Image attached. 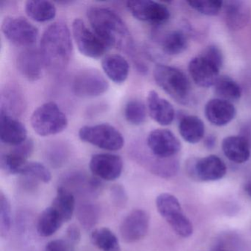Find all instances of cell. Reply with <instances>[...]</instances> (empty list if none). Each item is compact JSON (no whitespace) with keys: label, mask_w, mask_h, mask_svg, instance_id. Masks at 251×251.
I'll return each mask as SVG.
<instances>
[{"label":"cell","mask_w":251,"mask_h":251,"mask_svg":"<svg viewBox=\"0 0 251 251\" xmlns=\"http://www.w3.org/2000/svg\"><path fill=\"white\" fill-rule=\"evenodd\" d=\"M127 8L136 20L154 25H163L170 18V10L161 2L152 0L127 2Z\"/></svg>","instance_id":"obj_11"},{"label":"cell","mask_w":251,"mask_h":251,"mask_svg":"<svg viewBox=\"0 0 251 251\" xmlns=\"http://www.w3.org/2000/svg\"><path fill=\"white\" fill-rule=\"evenodd\" d=\"M100 211L96 204L86 202L77 208V217L79 223L85 229L92 228L99 221Z\"/></svg>","instance_id":"obj_32"},{"label":"cell","mask_w":251,"mask_h":251,"mask_svg":"<svg viewBox=\"0 0 251 251\" xmlns=\"http://www.w3.org/2000/svg\"><path fill=\"white\" fill-rule=\"evenodd\" d=\"M87 17L93 31L108 48H115L126 52L133 50V42L128 28L121 17L104 7L89 8Z\"/></svg>","instance_id":"obj_1"},{"label":"cell","mask_w":251,"mask_h":251,"mask_svg":"<svg viewBox=\"0 0 251 251\" xmlns=\"http://www.w3.org/2000/svg\"><path fill=\"white\" fill-rule=\"evenodd\" d=\"M188 175L197 181L211 182L220 180L226 176L227 167L217 155L192 158L186 165Z\"/></svg>","instance_id":"obj_7"},{"label":"cell","mask_w":251,"mask_h":251,"mask_svg":"<svg viewBox=\"0 0 251 251\" xmlns=\"http://www.w3.org/2000/svg\"><path fill=\"white\" fill-rule=\"evenodd\" d=\"M149 226L148 213L144 210L135 209L123 220L120 226V233L126 242L133 243L146 236Z\"/></svg>","instance_id":"obj_13"},{"label":"cell","mask_w":251,"mask_h":251,"mask_svg":"<svg viewBox=\"0 0 251 251\" xmlns=\"http://www.w3.org/2000/svg\"><path fill=\"white\" fill-rule=\"evenodd\" d=\"M102 68L107 77L117 84L125 83L130 72L127 60L118 54L105 57L102 61Z\"/></svg>","instance_id":"obj_22"},{"label":"cell","mask_w":251,"mask_h":251,"mask_svg":"<svg viewBox=\"0 0 251 251\" xmlns=\"http://www.w3.org/2000/svg\"><path fill=\"white\" fill-rule=\"evenodd\" d=\"M24 100L20 92L14 89H7L1 97L0 112L8 115H18L23 111Z\"/></svg>","instance_id":"obj_31"},{"label":"cell","mask_w":251,"mask_h":251,"mask_svg":"<svg viewBox=\"0 0 251 251\" xmlns=\"http://www.w3.org/2000/svg\"><path fill=\"white\" fill-rule=\"evenodd\" d=\"M245 190L251 198V180L245 183Z\"/></svg>","instance_id":"obj_42"},{"label":"cell","mask_w":251,"mask_h":251,"mask_svg":"<svg viewBox=\"0 0 251 251\" xmlns=\"http://www.w3.org/2000/svg\"><path fill=\"white\" fill-rule=\"evenodd\" d=\"M67 237L73 243H77L81 238L80 230L76 225H71L69 226L67 230Z\"/></svg>","instance_id":"obj_39"},{"label":"cell","mask_w":251,"mask_h":251,"mask_svg":"<svg viewBox=\"0 0 251 251\" xmlns=\"http://www.w3.org/2000/svg\"><path fill=\"white\" fill-rule=\"evenodd\" d=\"M73 49L71 33L65 23L56 22L47 27L39 49L45 67L54 72L64 70L70 63Z\"/></svg>","instance_id":"obj_2"},{"label":"cell","mask_w":251,"mask_h":251,"mask_svg":"<svg viewBox=\"0 0 251 251\" xmlns=\"http://www.w3.org/2000/svg\"><path fill=\"white\" fill-rule=\"evenodd\" d=\"M157 209L161 217L179 236L189 237L193 233V226L183 212L178 200L169 193H162L156 198Z\"/></svg>","instance_id":"obj_5"},{"label":"cell","mask_w":251,"mask_h":251,"mask_svg":"<svg viewBox=\"0 0 251 251\" xmlns=\"http://www.w3.org/2000/svg\"><path fill=\"white\" fill-rule=\"evenodd\" d=\"M30 123L38 135L48 136L64 131L68 126V120L55 102H48L33 111Z\"/></svg>","instance_id":"obj_4"},{"label":"cell","mask_w":251,"mask_h":251,"mask_svg":"<svg viewBox=\"0 0 251 251\" xmlns=\"http://www.w3.org/2000/svg\"><path fill=\"white\" fill-rule=\"evenodd\" d=\"M89 167L95 176L103 180L111 181L121 176L123 161L121 157L114 154H96L91 158Z\"/></svg>","instance_id":"obj_14"},{"label":"cell","mask_w":251,"mask_h":251,"mask_svg":"<svg viewBox=\"0 0 251 251\" xmlns=\"http://www.w3.org/2000/svg\"><path fill=\"white\" fill-rule=\"evenodd\" d=\"M64 223V219L52 206L48 207L42 211L37 223L38 233L43 237L52 236L59 230Z\"/></svg>","instance_id":"obj_25"},{"label":"cell","mask_w":251,"mask_h":251,"mask_svg":"<svg viewBox=\"0 0 251 251\" xmlns=\"http://www.w3.org/2000/svg\"><path fill=\"white\" fill-rule=\"evenodd\" d=\"M78 136L83 142L105 151H119L125 144L120 130L109 124L83 126L79 130Z\"/></svg>","instance_id":"obj_6"},{"label":"cell","mask_w":251,"mask_h":251,"mask_svg":"<svg viewBox=\"0 0 251 251\" xmlns=\"http://www.w3.org/2000/svg\"><path fill=\"white\" fill-rule=\"evenodd\" d=\"M214 92L219 99L229 102H236L242 97V89L227 76H220L214 86Z\"/></svg>","instance_id":"obj_27"},{"label":"cell","mask_w":251,"mask_h":251,"mask_svg":"<svg viewBox=\"0 0 251 251\" xmlns=\"http://www.w3.org/2000/svg\"><path fill=\"white\" fill-rule=\"evenodd\" d=\"M225 21L231 30H239L246 27L251 20L249 5L241 0H230L223 2Z\"/></svg>","instance_id":"obj_19"},{"label":"cell","mask_w":251,"mask_h":251,"mask_svg":"<svg viewBox=\"0 0 251 251\" xmlns=\"http://www.w3.org/2000/svg\"><path fill=\"white\" fill-rule=\"evenodd\" d=\"M222 149L225 155L236 164H243L251 157V144L245 135L225 138L222 142Z\"/></svg>","instance_id":"obj_21"},{"label":"cell","mask_w":251,"mask_h":251,"mask_svg":"<svg viewBox=\"0 0 251 251\" xmlns=\"http://www.w3.org/2000/svg\"><path fill=\"white\" fill-rule=\"evenodd\" d=\"M11 207L6 195L0 193V233L2 237L7 236L11 227Z\"/></svg>","instance_id":"obj_36"},{"label":"cell","mask_w":251,"mask_h":251,"mask_svg":"<svg viewBox=\"0 0 251 251\" xmlns=\"http://www.w3.org/2000/svg\"><path fill=\"white\" fill-rule=\"evenodd\" d=\"M187 3L195 11L209 17L218 15L223 7V2L220 0L188 1Z\"/></svg>","instance_id":"obj_35"},{"label":"cell","mask_w":251,"mask_h":251,"mask_svg":"<svg viewBox=\"0 0 251 251\" xmlns=\"http://www.w3.org/2000/svg\"><path fill=\"white\" fill-rule=\"evenodd\" d=\"M216 145V138L213 135H210L205 139V145L208 149H212Z\"/></svg>","instance_id":"obj_41"},{"label":"cell","mask_w":251,"mask_h":251,"mask_svg":"<svg viewBox=\"0 0 251 251\" xmlns=\"http://www.w3.org/2000/svg\"><path fill=\"white\" fill-rule=\"evenodd\" d=\"M114 195V199L117 201V203L123 204L125 202V200H126V193H125L124 190H123L122 187H116L114 188L113 190Z\"/></svg>","instance_id":"obj_40"},{"label":"cell","mask_w":251,"mask_h":251,"mask_svg":"<svg viewBox=\"0 0 251 251\" xmlns=\"http://www.w3.org/2000/svg\"><path fill=\"white\" fill-rule=\"evenodd\" d=\"M201 56L208 60L211 63L217 66L219 69H221L223 64V55L221 50L216 45H210L204 49Z\"/></svg>","instance_id":"obj_37"},{"label":"cell","mask_w":251,"mask_h":251,"mask_svg":"<svg viewBox=\"0 0 251 251\" xmlns=\"http://www.w3.org/2000/svg\"><path fill=\"white\" fill-rule=\"evenodd\" d=\"M188 70L192 80L200 87L214 86L220 77V69L201 55L189 61Z\"/></svg>","instance_id":"obj_15"},{"label":"cell","mask_w":251,"mask_h":251,"mask_svg":"<svg viewBox=\"0 0 251 251\" xmlns=\"http://www.w3.org/2000/svg\"><path fill=\"white\" fill-rule=\"evenodd\" d=\"M187 37L183 32L173 30L164 36L161 41L163 52L168 55H177L186 50Z\"/></svg>","instance_id":"obj_29"},{"label":"cell","mask_w":251,"mask_h":251,"mask_svg":"<svg viewBox=\"0 0 251 251\" xmlns=\"http://www.w3.org/2000/svg\"><path fill=\"white\" fill-rule=\"evenodd\" d=\"M155 83L172 99L181 105L190 101L191 85L186 75L178 69L164 64H158L153 70Z\"/></svg>","instance_id":"obj_3"},{"label":"cell","mask_w":251,"mask_h":251,"mask_svg":"<svg viewBox=\"0 0 251 251\" xmlns=\"http://www.w3.org/2000/svg\"><path fill=\"white\" fill-rule=\"evenodd\" d=\"M179 133L183 140L189 144L201 142L205 135V125L198 117L186 115L181 117L178 124Z\"/></svg>","instance_id":"obj_23"},{"label":"cell","mask_w":251,"mask_h":251,"mask_svg":"<svg viewBox=\"0 0 251 251\" xmlns=\"http://www.w3.org/2000/svg\"><path fill=\"white\" fill-rule=\"evenodd\" d=\"M109 84L96 70H83L75 75L72 83L73 93L82 98H96L107 92Z\"/></svg>","instance_id":"obj_9"},{"label":"cell","mask_w":251,"mask_h":251,"mask_svg":"<svg viewBox=\"0 0 251 251\" xmlns=\"http://www.w3.org/2000/svg\"><path fill=\"white\" fill-rule=\"evenodd\" d=\"M147 112L146 106L142 101L132 100L125 107V118L130 124L140 126L146 120Z\"/></svg>","instance_id":"obj_33"},{"label":"cell","mask_w":251,"mask_h":251,"mask_svg":"<svg viewBox=\"0 0 251 251\" xmlns=\"http://www.w3.org/2000/svg\"><path fill=\"white\" fill-rule=\"evenodd\" d=\"M25 126L15 117L0 112V140L5 145H16L27 140Z\"/></svg>","instance_id":"obj_18"},{"label":"cell","mask_w":251,"mask_h":251,"mask_svg":"<svg viewBox=\"0 0 251 251\" xmlns=\"http://www.w3.org/2000/svg\"><path fill=\"white\" fill-rule=\"evenodd\" d=\"M73 35L79 51L85 56L92 58L102 57L108 49L103 41L85 24L80 19L73 22Z\"/></svg>","instance_id":"obj_10"},{"label":"cell","mask_w":251,"mask_h":251,"mask_svg":"<svg viewBox=\"0 0 251 251\" xmlns=\"http://www.w3.org/2000/svg\"><path fill=\"white\" fill-rule=\"evenodd\" d=\"M19 174L43 183H49L52 179L50 170L44 164L39 162H26L20 170Z\"/></svg>","instance_id":"obj_34"},{"label":"cell","mask_w":251,"mask_h":251,"mask_svg":"<svg viewBox=\"0 0 251 251\" xmlns=\"http://www.w3.org/2000/svg\"><path fill=\"white\" fill-rule=\"evenodd\" d=\"M152 154V153H151ZM142 164L148 167V170L154 175L161 177H171L178 170V162L174 157L170 158H160L152 155L148 158L142 157Z\"/></svg>","instance_id":"obj_24"},{"label":"cell","mask_w":251,"mask_h":251,"mask_svg":"<svg viewBox=\"0 0 251 251\" xmlns=\"http://www.w3.org/2000/svg\"><path fill=\"white\" fill-rule=\"evenodd\" d=\"M227 251V250H220V251Z\"/></svg>","instance_id":"obj_43"},{"label":"cell","mask_w":251,"mask_h":251,"mask_svg":"<svg viewBox=\"0 0 251 251\" xmlns=\"http://www.w3.org/2000/svg\"><path fill=\"white\" fill-rule=\"evenodd\" d=\"M92 243L102 251H120V246L116 235L107 227L95 229L91 234Z\"/></svg>","instance_id":"obj_30"},{"label":"cell","mask_w":251,"mask_h":251,"mask_svg":"<svg viewBox=\"0 0 251 251\" xmlns=\"http://www.w3.org/2000/svg\"><path fill=\"white\" fill-rule=\"evenodd\" d=\"M20 73L30 81L41 78L45 67L40 51L34 48H27L19 54L17 59Z\"/></svg>","instance_id":"obj_16"},{"label":"cell","mask_w":251,"mask_h":251,"mask_svg":"<svg viewBox=\"0 0 251 251\" xmlns=\"http://www.w3.org/2000/svg\"><path fill=\"white\" fill-rule=\"evenodd\" d=\"M1 28L7 39L18 46H31L39 36L37 27L23 17H5Z\"/></svg>","instance_id":"obj_8"},{"label":"cell","mask_w":251,"mask_h":251,"mask_svg":"<svg viewBox=\"0 0 251 251\" xmlns=\"http://www.w3.org/2000/svg\"><path fill=\"white\" fill-rule=\"evenodd\" d=\"M26 14L31 20L39 23L50 21L56 16V8L45 0H28L25 6Z\"/></svg>","instance_id":"obj_26"},{"label":"cell","mask_w":251,"mask_h":251,"mask_svg":"<svg viewBox=\"0 0 251 251\" xmlns=\"http://www.w3.org/2000/svg\"><path fill=\"white\" fill-rule=\"evenodd\" d=\"M150 152L160 158H173L181 149V144L176 135L167 129L152 130L147 138Z\"/></svg>","instance_id":"obj_12"},{"label":"cell","mask_w":251,"mask_h":251,"mask_svg":"<svg viewBox=\"0 0 251 251\" xmlns=\"http://www.w3.org/2000/svg\"><path fill=\"white\" fill-rule=\"evenodd\" d=\"M46 251H73L71 245L62 239H56L47 245Z\"/></svg>","instance_id":"obj_38"},{"label":"cell","mask_w":251,"mask_h":251,"mask_svg":"<svg viewBox=\"0 0 251 251\" xmlns=\"http://www.w3.org/2000/svg\"><path fill=\"white\" fill-rule=\"evenodd\" d=\"M51 206L58 211L64 222L70 221L75 208L74 195L67 188L60 186L57 190L56 196Z\"/></svg>","instance_id":"obj_28"},{"label":"cell","mask_w":251,"mask_h":251,"mask_svg":"<svg viewBox=\"0 0 251 251\" xmlns=\"http://www.w3.org/2000/svg\"><path fill=\"white\" fill-rule=\"evenodd\" d=\"M147 105L152 120L161 126H170L174 120V107L168 100L161 98L155 91L152 90L148 93Z\"/></svg>","instance_id":"obj_20"},{"label":"cell","mask_w":251,"mask_h":251,"mask_svg":"<svg viewBox=\"0 0 251 251\" xmlns=\"http://www.w3.org/2000/svg\"><path fill=\"white\" fill-rule=\"evenodd\" d=\"M204 113L205 118L211 124L223 127L227 126L235 118L236 110L231 102L214 98L205 104Z\"/></svg>","instance_id":"obj_17"}]
</instances>
